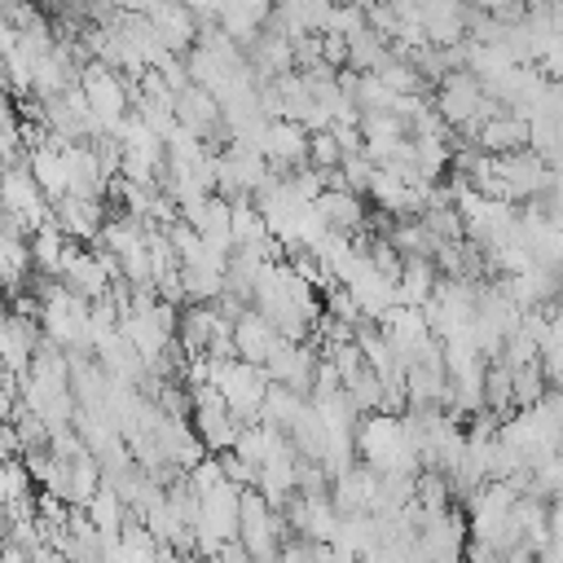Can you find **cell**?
Listing matches in <instances>:
<instances>
[{"mask_svg":"<svg viewBox=\"0 0 563 563\" xmlns=\"http://www.w3.org/2000/svg\"><path fill=\"white\" fill-rule=\"evenodd\" d=\"M110 216H114V211H110L101 198H75V194H66L62 202L48 207V224H53L66 242H75V246L97 242Z\"/></svg>","mask_w":563,"mask_h":563,"instance_id":"7","label":"cell"},{"mask_svg":"<svg viewBox=\"0 0 563 563\" xmlns=\"http://www.w3.org/2000/svg\"><path fill=\"white\" fill-rule=\"evenodd\" d=\"M471 145H475L479 154H488V158L519 154V150H528V123L515 119V114H497L493 123H484V128L471 136Z\"/></svg>","mask_w":563,"mask_h":563,"instance_id":"14","label":"cell"},{"mask_svg":"<svg viewBox=\"0 0 563 563\" xmlns=\"http://www.w3.org/2000/svg\"><path fill=\"white\" fill-rule=\"evenodd\" d=\"M211 387L220 391L224 409L246 427L260 418V405H264V391H268V378L260 365H246V361H224V365H211Z\"/></svg>","mask_w":563,"mask_h":563,"instance_id":"5","label":"cell"},{"mask_svg":"<svg viewBox=\"0 0 563 563\" xmlns=\"http://www.w3.org/2000/svg\"><path fill=\"white\" fill-rule=\"evenodd\" d=\"M308 409V396H299V391H290V387H277V383H268V391H264V405H260V418L255 422H264V427H273V431H282V435H290V427L299 422V413Z\"/></svg>","mask_w":563,"mask_h":563,"instance_id":"17","label":"cell"},{"mask_svg":"<svg viewBox=\"0 0 563 563\" xmlns=\"http://www.w3.org/2000/svg\"><path fill=\"white\" fill-rule=\"evenodd\" d=\"M114 282H119V264L97 246H70L66 260H62V273H57V286L70 290L84 303L106 299Z\"/></svg>","mask_w":563,"mask_h":563,"instance_id":"4","label":"cell"},{"mask_svg":"<svg viewBox=\"0 0 563 563\" xmlns=\"http://www.w3.org/2000/svg\"><path fill=\"white\" fill-rule=\"evenodd\" d=\"M312 211H317L321 224H325L330 233H339V238H361V233H365V220H369L365 198H356V194H347V189H325V194L312 202Z\"/></svg>","mask_w":563,"mask_h":563,"instance_id":"12","label":"cell"},{"mask_svg":"<svg viewBox=\"0 0 563 563\" xmlns=\"http://www.w3.org/2000/svg\"><path fill=\"white\" fill-rule=\"evenodd\" d=\"M260 158L268 163L273 176H290L295 167L308 163V132L299 123H286V119H273L264 141H260Z\"/></svg>","mask_w":563,"mask_h":563,"instance_id":"8","label":"cell"},{"mask_svg":"<svg viewBox=\"0 0 563 563\" xmlns=\"http://www.w3.org/2000/svg\"><path fill=\"white\" fill-rule=\"evenodd\" d=\"M537 563H563V541H550V545L537 554Z\"/></svg>","mask_w":563,"mask_h":563,"instance_id":"25","label":"cell"},{"mask_svg":"<svg viewBox=\"0 0 563 563\" xmlns=\"http://www.w3.org/2000/svg\"><path fill=\"white\" fill-rule=\"evenodd\" d=\"M233 352H238V361H246V365H264L268 361V352L277 347V330L255 312V308H246L238 321H233Z\"/></svg>","mask_w":563,"mask_h":563,"instance_id":"13","label":"cell"},{"mask_svg":"<svg viewBox=\"0 0 563 563\" xmlns=\"http://www.w3.org/2000/svg\"><path fill=\"white\" fill-rule=\"evenodd\" d=\"M545 391H550V378H545L541 361H537V365L515 369V409H532V405H541V400H545Z\"/></svg>","mask_w":563,"mask_h":563,"instance_id":"20","label":"cell"},{"mask_svg":"<svg viewBox=\"0 0 563 563\" xmlns=\"http://www.w3.org/2000/svg\"><path fill=\"white\" fill-rule=\"evenodd\" d=\"M79 515H84V519H88V523H92V528H97L106 541H114V537H119V528L128 523V506L119 501V493H114L106 479H101L97 497H92V501H88Z\"/></svg>","mask_w":563,"mask_h":563,"instance_id":"18","label":"cell"},{"mask_svg":"<svg viewBox=\"0 0 563 563\" xmlns=\"http://www.w3.org/2000/svg\"><path fill=\"white\" fill-rule=\"evenodd\" d=\"M0 563H31V554H22V550L4 545V550H0Z\"/></svg>","mask_w":563,"mask_h":563,"instance_id":"26","label":"cell"},{"mask_svg":"<svg viewBox=\"0 0 563 563\" xmlns=\"http://www.w3.org/2000/svg\"><path fill=\"white\" fill-rule=\"evenodd\" d=\"M0 216H4V233H18V238H31L35 229L48 224V198L40 194L26 163L0 172Z\"/></svg>","mask_w":563,"mask_h":563,"instance_id":"2","label":"cell"},{"mask_svg":"<svg viewBox=\"0 0 563 563\" xmlns=\"http://www.w3.org/2000/svg\"><path fill=\"white\" fill-rule=\"evenodd\" d=\"M479 101H484V84L471 75V70H453V75H444L440 84H435V92H431V110L440 114V123L453 132H466L471 128V119H475V110H479Z\"/></svg>","mask_w":563,"mask_h":563,"instance_id":"6","label":"cell"},{"mask_svg":"<svg viewBox=\"0 0 563 563\" xmlns=\"http://www.w3.org/2000/svg\"><path fill=\"white\" fill-rule=\"evenodd\" d=\"M321 66H330L334 75L347 70V40L343 35H334V31L321 35Z\"/></svg>","mask_w":563,"mask_h":563,"instance_id":"22","label":"cell"},{"mask_svg":"<svg viewBox=\"0 0 563 563\" xmlns=\"http://www.w3.org/2000/svg\"><path fill=\"white\" fill-rule=\"evenodd\" d=\"M220 330H229V321H220V312L211 303H185L176 312V347L185 356H207V347Z\"/></svg>","mask_w":563,"mask_h":563,"instance_id":"11","label":"cell"},{"mask_svg":"<svg viewBox=\"0 0 563 563\" xmlns=\"http://www.w3.org/2000/svg\"><path fill=\"white\" fill-rule=\"evenodd\" d=\"M13 409H18V378L0 365V427L13 422Z\"/></svg>","mask_w":563,"mask_h":563,"instance_id":"23","label":"cell"},{"mask_svg":"<svg viewBox=\"0 0 563 563\" xmlns=\"http://www.w3.org/2000/svg\"><path fill=\"white\" fill-rule=\"evenodd\" d=\"M440 286V273L431 260H405L400 264V277H396V308H427V299L435 295Z\"/></svg>","mask_w":563,"mask_h":563,"instance_id":"15","label":"cell"},{"mask_svg":"<svg viewBox=\"0 0 563 563\" xmlns=\"http://www.w3.org/2000/svg\"><path fill=\"white\" fill-rule=\"evenodd\" d=\"M545 523H550V541H563V497H554V501H550Z\"/></svg>","mask_w":563,"mask_h":563,"instance_id":"24","label":"cell"},{"mask_svg":"<svg viewBox=\"0 0 563 563\" xmlns=\"http://www.w3.org/2000/svg\"><path fill=\"white\" fill-rule=\"evenodd\" d=\"M286 541H290L286 519L255 488H242V497H238V545L251 554V563H273Z\"/></svg>","mask_w":563,"mask_h":563,"instance_id":"1","label":"cell"},{"mask_svg":"<svg viewBox=\"0 0 563 563\" xmlns=\"http://www.w3.org/2000/svg\"><path fill=\"white\" fill-rule=\"evenodd\" d=\"M141 18L154 26L158 44L172 53V57H185L198 40V22L189 13V4H141Z\"/></svg>","mask_w":563,"mask_h":563,"instance_id":"9","label":"cell"},{"mask_svg":"<svg viewBox=\"0 0 563 563\" xmlns=\"http://www.w3.org/2000/svg\"><path fill=\"white\" fill-rule=\"evenodd\" d=\"M79 97L84 106L92 110L97 128L101 132H114L128 114H132V92H128V79L119 70H110L106 62H88L79 70Z\"/></svg>","mask_w":563,"mask_h":563,"instance_id":"3","label":"cell"},{"mask_svg":"<svg viewBox=\"0 0 563 563\" xmlns=\"http://www.w3.org/2000/svg\"><path fill=\"white\" fill-rule=\"evenodd\" d=\"M26 172L35 176L40 194L48 198V207H53V202H62V198L70 194L66 145H57V141H40V145H31V150H26Z\"/></svg>","mask_w":563,"mask_h":563,"instance_id":"10","label":"cell"},{"mask_svg":"<svg viewBox=\"0 0 563 563\" xmlns=\"http://www.w3.org/2000/svg\"><path fill=\"white\" fill-rule=\"evenodd\" d=\"M31 286V246L18 233L0 229V295H18Z\"/></svg>","mask_w":563,"mask_h":563,"instance_id":"16","label":"cell"},{"mask_svg":"<svg viewBox=\"0 0 563 563\" xmlns=\"http://www.w3.org/2000/svg\"><path fill=\"white\" fill-rule=\"evenodd\" d=\"M484 409L493 418H510L515 413V369L501 361L484 365Z\"/></svg>","mask_w":563,"mask_h":563,"instance_id":"19","label":"cell"},{"mask_svg":"<svg viewBox=\"0 0 563 563\" xmlns=\"http://www.w3.org/2000/svg\"><path fill=\"white\" fill-rule=\"evenodd\" d=\"M308 167L312 172H339L343 167V154H339L330 132H308Z\"/></svg>","mask_w":563,"mask_h":563,"instance_id":"21","label":"cell"}]
</instances>
